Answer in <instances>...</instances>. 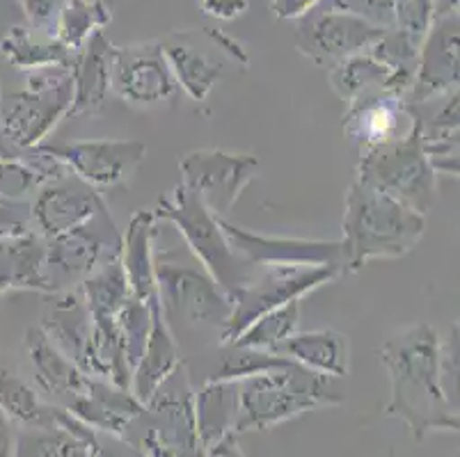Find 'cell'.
Wrapping results in <instances>:
<instances>
[{
  "label": "cell",
  "instance_id": "cell-32",
  "mask_svg": "<svg viewBox=\"0 0 460 457\" xmlns=\"http://www.w3.org/2000/svg\"><path fill=\"white\" fill-rule=\"evenodd\" d=\"M78 293L92 318H115L119 309L133 297L119 259L96 268L78 286Z\"/></svg>",
  "mask_w": 460,
  "mask_h": 457
},
{
  "label": "cell",
  "instance_id": "cell-26",
  "mask_svg": "<svg viewBox=\"0 0 460 457\" xmlns=\"http://www.w3.org/2000/svg\"><path fill=\"white\" fill-rule=\"evenodd\" d=\"M275 355H282L309 371L339 377V380L349 375L350 368L349 341L337 330H312V332L291 334Z\"/></svg>",
  "mask_w": 460,
  "mask_h": 457
},
{
  "label": "cell",
  "instance_id": "cell-44",
  "mask_svg": "<svg viewBox=\"0 0 460 457\" xmlns=\"http://www.w3.org/2000/svg\"><path fill=\"white\" fill-rule=\"evenodd\" d=\"M321 5V0H270V10L278 19H303L309 10Z\"/></svg>",
  "mask_w": 460,
  "mask_h": 457
},
{
  "label": "cell",
  "instance_id": "cell-20",
  "mask_svg": "<svg viewBox=\"0 0 460 457\" xmlns=\"http://www.w3.org/2000/svg\"><path fill=\"white\" fill-rule=\"evenodd\" d=\"M26 352L31 359L35 382L46 400L56 408L69 412L74 402L85 393L90 375L81 371L66 355H62L49 337L41 332V327H28L26 332Z\"/></svg>",
  "mask_w": 460,
  "mask_h": 457
},
{
  "label": "cell",
  "instance_id": "cell-46",
  "mask_svg": "<svg viewBox=\"0 0 460 457\" xmlns=\"http://www.w3.org/2000/svg\"><path fill=\"white\" fill-rule=\"evenodd\" d=\"M16 448V430L14 423L0 409V457H14Z\"/></svg>",
  "mask_w": 460,
  "mask_h": 457
},
{
  "label": "cell",
  "instance_id": "cell-22",
  "mask_svg": "<svg viewBox=\"0 0 460 457\" xmlns=\"http://www.w3.org/2000/svg\"><path fill=\"white\" fill-rule=\"evenodd\" d=\"M149 307H152V327H149L145 350H142L131 375V393L142 405L181 364L179 343L170 330V322H167L161 304H158V297L149 300Z\"/></svg>",
  "mask_w": 460,
  "mask_h": 457
},
{
  "label": "cell",
  "instance_id": "cell-17",
  "mask_svg": "<svg viewBox=\"0 0 460 457\" xmlns=\"http://www.w3.org/2000/svg\"><path fill=\"white\" fill-rule=\"evenodd\" d=\"M420 124L415 108L392 92L359 96L350 101L344 115V136L359 154L410 136Z\"/></svg>",
  "mask_w": 460,
  "mask_h": 457
},
{
  "label": "cell",
  "instance_id": "cell-43",
  "mask_svg": "<svg viewBox=\"0 0 460 457\" xmlns=\"http://www.w3.org/2000/svg\"><path fill=\"white\" fill-rule=\"evenodd\" d=\"M208 16L220 21H234L248 12V0H199Z\"/></svg>",
  "mask_w": 460,
  "mask_h": 457
},
{
  "label": "cell",
  "instance_id": "cell-4",
  "mask_svg": "<svg viewBox=\"0 0 460 457\" xmlns=\"http://www.w3.org/2000/svg\"><path fill=\"white\" fill-rule=\"evenodd\" d=\"M119 437L145 457H202L195 423V389L186 364H179L177 371L154 391Z\"/></svg>",
  "mask_w": 460,
  "mask_h": 457
},
{
  "label": "cell",
  "instance_id": "cell-24",
  "mask_svg": "<svg viewBox=\"0 0 460 457\" xmlns=\"http://www.w3.org/2000/svg\"><path fill=\"white\" fill-rule=\"evenodd\" d=\"M140 409L142 402L133 396L131 389L117 387L108 380L90 375L85 393L74 402L69 414L94 430L122 435L124 427Z\"/></svg>",
  "mask_w": 460,
  "mask_h": 457
},
{
  "label": "cell",
  "instance_id": "cell-7",
  "mask_svg": "<svg viewBox=\"0 0 460 457\" xmlns=\"http://www.w3.org/2000/svg\"><path fill=\"white\" fill-rule=\"evenodd\" d=\"M74 101L71 66L28 71L26 87L0 103V133L16 151L32 149L51 136Z\"/></svg>",
  "mask_w": 460,
  "mask_h": 457
},
{
  "label": "cell",
  "instance_id": "cell-40",
  "mask_svg": "<svg viewBox=\"0 0 460 457\" xmlns=\"http://www.w3.org/2000/svg\"><path fill=\"white\" fill-rule=\"evenodd\" d=\"M28 233H37L32 201L0 195V238H19Z\"/></svg>",
  "mask_w": 460,
  "mask_h": 457
},
{
  "label": "cell",
  "instance_id": "cell-8",
  "mask_svg": "<svg viewBox=\"0 0 460 457\" xmlns=\"http://www.w3.org/2000/svg\"><path fill=\"white\" fill-rule=\"evenodd\" d=\"M355 179L429 215L438 204V174L421 149V126L401 140L359 154Z\"/></svg>",
  "mask_w": 460,
  "mask_h": 457
},
{
  "label": "cell",
  "instance_id": "cell-41",
  "mask_svg": "<svg viewBox=\"0 0 460 457\" xmlns=\"http://www.w3.org/2000/svg\"><path fill=\"white\" fill-rule=\"evenodd\" d=\"M458 350L460 338L458 322H456V325H451L445 341H440V384L447 400H449L456 409H458Z\"/></svg>",
  "mask_w": 460,
  "mask_h": 457
},
{
  "label": "cell",
  "instance_id": "cell-11",
  "mask_svg": "<svg viewBox=\"0 0 460 457\" xmlns=\"http://www.w3.org/2000/svg\"><path fill=\"white\" fill-rule=\"evenodd\" d=\"M344 277L337 266H263L257 268L248 284L232 295V313L227 318L220 346L232 343L261 313L300 302L316 288Z\"/></svg>",
  "mask_w": 460,
  "mask_h": 457
},
{
  "label": "cell",
  "instance_id": "cell-18",
  "mask_svg": "<svg viewBox=\"0 0 460 457\" xmlns=\"http://www.w3.org/2000/svg\"><path fill=\"white\" fill-rule=\"evenodd\" d=\"M458 14L435 19L421 41L415 81L405 94L408 106L420 108L458 90Z\"/></svg>",
  "mask_w": 460,
  "mask_h": 457
},
{
  "label": "cell",
  "instance_id": "cell-13",
  "mask_svg": "<svg viewBox=\"0 0 460 457\" xmlns=\"http://www.w3.org/2000/svg\"><path fill=\"white\" fill-rule=\"evenodd\" d=\"M112 92L137 108H156L177 96L179 85L161 41L115 46Z\"/></svg>",
  "mask_w": 460,
  "mask_h": 457
},
{
  "label": "cell",
  "instance_id": "cell-39",
  "mask_svg": "<svg viewBox=\"0 0 460 457\" xmlns=\"http://www.w3.org/2000/svg\"><path fill=\"white\" fill-rule=\"evenodd\" d=\"M435 21V0H394V28L424 41Z\"/></svg>",
  "mask_w": 460,
  "mask_h": 457
},
{
  "label": "cell",
  "instance_id": "cell-14",
  "mask_svg": "<svg viewBox=\"0 0 460 457\" xmlns=\"http://www.w3.org/2000/svg\"><path fill=\"white\" fill-rule=\"evenodd\" d=\"M380 35L383 28H376L358 16L314 7L300 21L296 44L314 65L334 66L346 57L367 53Z\"/></svg>",
  "mask_w": 460,
  "mask_h": 457
},
{
  "label": "cell",
  "instance_id": "cell-3",
  "mask_svg": "<svg viewBox=\"0 0 460 457\" xmlns=\"http://www.w3.org/2000/svg\"><path fill=\"white\" fill-rule=\"evenodd\" d=\"M339 377L321 375L282 357L270 371L238 380V414L234 433L266 430L316 408L346 402Z\"/></svg>",
  "mask_w": 460,
  "mask_h": 457
},
{
  "label": "cell",
  "instance_id": "cell-21",
  "mask_svg": "<svg viewBox=\"0 0 460 457\" xmlns=\"http://www.w3.org/2000/svg\"><path fill=\"white\" fill-rule=\"evenodd\" d=\"M112 56H115V46L103 32L92 35L90 41L76 53L71 65V75H74L71 119L96 115L106 106L108 94L112 92Z\"/></svg>",
  "mask_w": 460,
  "mask_h": 457
},
{
  "label": "cell",
  "instance_id": "cell-29",
  "mask_svg": "<svg viewBox=\"0 0 460 457\" xmlns=\"http://www.w3.org/2000/svg\"><path fill=\"white\" fill-rule=\"evenodd\" d=\"M0 53L12 66L26 74L44 66H71L76 57L58 41L56 35L35 31L31 25H12L0 40Z\"/></svg>",
  "mask_w": 460,
  "mask_h": 457
},
{
  "label": "cell",
  "instance_id": "cell-12",
  "mask_svg": "<svg viewBox=\"0 0 460 457\" xmlns=\"http://www.w3.org/2000/svg\"><path fill=\"white\" fill-rule=\"evenodd\" d=\"M181 183L204 201L216 217H227L245 188L259 176L254 154L225 149H192L179 158Z\"/></svg>",
  "mask_w": 460,
  "mask_h": 457
},
{
  "label": "cell",
  "instance_id": "cell-30",
  "mask_svg": "<svg viewBox=\"0 0 460 457\" xmlns=\"http://www.w3.org/2000/svg\"><path fill=\"white\" fill-rule=\"evenodd\" d=\"M238 414V382L234 380H208L195 391V423L202 451L234 433Z\"/></svg>",
  "mask_w": 460,
  "mask_h": 457
},
{
  "label": "cell",
  "instance_id": "cell-31",
  "mask_svg": "<svg viewBox=\"0 0 460 457\" xmlns=\"http://www.w3.org/2000/svg\"><path fill=\"white\" fill-rule=\"evenodd\" d=\"M0 409L12 423L21 427H58L60 408L41 398L32 384L10 368L0 366Z\"/></svg>",
  "mask_w": 460,
  "mask_h": 457
},
{
  "label": "cell",
  "instance_id": "cell-23",
  "mask_svg": "<svg viewBox=\"0 0 460 457\" xmlns=\"http://www.w3.org/2000/svg\"><path fill=\"white\" fill-rule=\"evenodd\" d=\"M158 220L154 208H140L128 220L127 232L122 233L119 263L127 275L128 288L137 300L156 297V277H154V242H156Z\"/></svg>",
  "mask_w": 460,
  "mask_h": 457
},
{
  "label": "cell",
  "instance_id": "cell-37",
  "mask_svg": "<svg viewBox=\"0 0 460 457\" xmlns=\"http://www.w3.org/2000/svg\"><path fill=\"white\" fill-rule=\"evenodd\" d=\"M40 186V176L19 154L0 156V195L12 199H31Z\"/></svg>",
  "mask_w": 460,
  "mask_h": 457
},
{
  "label": "cell",
  "instance_id": "cell-45",
  "mask_svg": "<svg viewBox=\"0 0 460 457\" xmlns=\"http://www.w3.org/2000/svg\"><path fill=\"white\" fill-rule=\"evenodd\" d=\"M202 457H245L238 446V435L227 433L202 451Z\"/></svg>",
  "mask_w": 460,
  "mask_h": 457
},
{
  "label": "cell",
  "instance_id": "cell-49",
  "mask_svg": "<svg viewBox=\"0 0 460 457\" xmlns=\"http://www.w3.org/2000/svg\"><path fill=\"white\" fill-rule=\"evenodd\" d=\"M142 457H145V455H142Z\"/></svg>",
  "mask_w": 460,
  "mask_h": 457
},
{
  "label": "cell",
  "instance_id": "cell-36",
  "mask_svg": "<svg viewBox=\"0 0 460 457\" xmlns=\"http://www.w3.org/2000/svg\"><path fill=\"white\" fill-rule=\"evenodd\" d=\"M117 327H119V334H122L124 341V352H127V359L131 364V371L136 368L137 359H140L142 350H145V343L149 337V327H152V307H149V300H131L119 309L117 313ZM133 375V373H131Z\"/></svg>",
  "mask_w": 460,
  "mask_h": 457
},
{
  "label": "cell",
  "instance_id": "cell-15",
  "mask_svg": "<svg viewBox=\"0 0 460 457\" xmlns=\"http://www.w3.org/2000/svg\"><path fill=\"white\" fill-rule=\"evenodd\" d=\"M41 145L53 156L60 158L69 171L96 190L128 181L147 158V146L140 140H122V137L56 142V145L41 142Z\"/></svg>",
  "mask_w": 460,
  "mask_h": 457
},
{
  "label": "cell",
  "instance_id": "cell-9",
  "mask_svg": "<svg viewBox=\"0 0 460 457\" xmlns=\"http://www.w3.org/2000/svg\"><path fill=\"white\" fill-rule=\"evenodd\" d=\"M161 46L179 90L198 103L208 99L229 69L245 71L250 65L243 44L217 28H179Z\"/></svg>",
  "mask_w": 460,
  "mask_h": 457
},
{
  "label": "cell",
  "instance_id": "cell-48",
  "mask_svg": "<svg viewBox=\"0 0 460 457\" xmlns=\"http://www.w3.org/2000/svg\"><path fill=\"white\" fill-rule=\"evenodd\" d=\"M12 154H16V149H12L5 137H3V133H0V156H12Z\"/></svg>",
  "mask_w": 460,
  "mask_h": 457
},
{
  "label": "cell",
  "instance_id": "cell-6",
  "mask_svg": "<svg viewBox=\"0 0 460 457\" xmlns=\"http://www.w3.org/2000/svg\"><path fill=\"white\" fill-rule=\"evenodd\" d=\"M154 277L158 304L167 321L181 318L188 325L213 327L223 334L232 300L190 251L156 250L154 242Z\"/></svg>",
  "mask_w": 460,
  "mask_h": 457
},
{
  "label": "cell",
  "instance_id": "cell-1",
  "mask_svg": "<svg viewBox=\"0 0 460 457\" xmlns=\"http://www.w3.org/2000/svg\"><path fill=\"white\" fill-rule=\"evenodd\" d=\"M378 355L390 373V417L401 418L415 439L435 430L458 433V409L447 400L440 384V337L433 325L403 327L378 347Z\"/></svg>",
  "mask_w": 460,
  "mask_h": 457
},
{
  "label": "cell",
  "instance_id": "cell-47",
  "mask_svg": "<svg viewBox=\"0 0 460 457\" xmlns=\"http://www.w3.org/2000/svg\"><path fill=\"white\" fill-rule=\"evenodd\" d=\"M447 14H458V0H435V19Z\"/></svg>",
  "mask_w": 460,
  "mask_h": 457
},
{
  "label": "cell",
  "instance_id": "cell-42",
  "mask_svg": "<svg viewBox=\"0 0 460 457\" xmlns=\"http://www.w3.org/2000/svg\"><path fill=\"white\" fill-rule=\"evenodd\" d=\"M26 16L28 25L35 28V31L51 32L56 31V21L60 16L62 7H65L66 0H16Z\"/></svg>",
  "mask_w": 460,
  "mask_h": 457
},
{
  "label": "cell",
  "instance_id": "cell-33",
  "mask_svg": "<svg viewBox=\"0 0 460 457\" xmlns=\"http://www.w3.org/2000/svg\"><path fill=\"white\" fill-rule=\"evenodd\" d=\"M111 21V7L103 0H66L56 21L53 35L66 50L76 56L78 50L90 41V37L103 32Z\"/></svg>",
  "mask_w": 460,
  "mask_h": 457
},
{
  "label": "cell",
  "instance_id": "cell-35",
  "mask_svg": "<svg viewBox=\"0 0 460 457\" xmlns=\"http://www.w3.org/2000/svg\"><path fill=\"white\" fill-rule=\"evenodd\" d=\"M14 457H92L90 448L65 427H21Z\"/></svg>",
  "mask_w": 460,
  "mask_h": 457
},
{
  "label": "cell",
  "instance_id": "cell-2",
  "mask_svg": "<svg viewBox=\"0 0 460 457\" xmlns=\"http://www.w3.org/2000/svg\"><path fill=\"white\" fill-rule=\"evenodd\" d=\"M424 233L426 215L353 179L344 199L339 238L344 275L362 270L374 259L408 257Z\"/></svg>",
  "mask_w": 460,
  "mask_h": 457
},
{
  "label": "cell",
  "instance_id": "cell-5",
  "mask_svg": "<svg viewBox=\"0 0 460 457\" xmlns=\"http://www.w3.org/2000/svg\"><path fill=\"white\" fill-rule=\"evenodd\" d=\"M158 222L172 224L179 236L186 242V250L204 266V270L213 277V282L223 288L232 300L238 288L252 279L257 268L236 257V251L229 247L227 238L220 226V217L213 215L204 201L195 192L179 183L172 192L158 199L154 208Z\"/></svg>",
  "mask_w": 460,
  "mask_h": 457
},
{
  "label": "cell",
  "instance_id": "cell-25",
  "mask_svg": "<svg viewBox=\"0 0 460 457\" xmlns=\"http://www.w3.org/2000/svg\"><path fill=\"white\" fill-rule=\"evenodd\" d=\"M438 101H440L438 108L424 103V106L433 108L430 112L415 110L421 126V149H424L435 174L458 176V90L440 96Z\"/></svg>",
  "mask_w": 460,
  "mask_h": 457
},
{
  "label": "cell",
  "instance_id": "cell-10",
  "mask_svg": "<svg viewBox=\"0 0 460 457\" xmlns=\"http://www.w3.org/2000/svg\"><path fill=\"white\" fill-rule=\"evenodd\" d=\"M122 250V233L108 208L96 213L87 224L46 238L44 282L46 295L56 297L76 291L99 266L117 261Z\"/></svg>",
  "mask_w": 460,
  "mask_h": 457
},
{
  "label": "cell",
  "instance_id": "cell-34",
  "mask_svg": "<svg viewBox=\"0 0 460 457\" xmlns=\"http://www.w3.org/2000/svg\"><path fill=\"white\" fill-rule=\"evenodd\" d=\"M300 322V302H288L284 307L270 309L254 318L243 332L238 334L227 346L252 347V350L278 352V347L287 341L291 334L298 332Z\"/></svg>",
  "mask_w": 460,
  "mask_h": 457
},
{
  "label": "cell",
  "instance_id": "cell-16",
  "mask_svg": "<svg viewBox=\"0 0 460 457\" xmlns=\"http://www.w3.org/2000/svg\"><path fill=\"white\" fill-rule=\"evenodd\" d=\"M220 226L229 247L236 257L254 268L263 266H337L344 272L341 242L339 241H309V238L266 236L248 232L245 226L234 224L227 217H220Z\"/></svg>",
  "mask_w": 460,
  "mask_h": 457
},
{
  "label": "cell",
  "instance_id": "cell-27",
  "mask_svg": "<svg viewBox=\"0 0 460 457\" xmlns=\"http://www.w3.org/2000/svg\"><path fill=\"white\" fill-rule=\"evenodd\" d=\"M44 261L46 238L40 233L0 238V297L14 291L46 295Z\"/></svg>",
  "mask_w": 460,
  "mask_h": 457
},
{
  "label": "cell",
  "instance_id": "cell-38",
  "mask_svg": "<svg viewBox=\"0 0 460 457\" xmlns=\"http://www.w3.org/2000/svg\"><path fill=\"white\" fill-rule=\"evenodd\" d=\"M316 7L358 16L383 31L394 28V0H321Z\"/></svg>",
  "mask_w": 460,
  "mask_h": 457
},
{
  "label": "cell",
  "instance_id": "cell-28",
  "mask_svg": "<svg viewBox=\"0 0 460 457\" xmlns=\"http://www.w3.org/2000/svg\"><path fill=\"white\" fill-rule=\"evenodd\" d=\"M330 85H332L334 94L346 103L359 99V96L376 94V92H392V94L405 99V94L410 92L408 83L401 81L394 71L387 69L369 53H358V56L346 57L330 66Z\"/></svg>",
  "mask_w": 460,
  "mask_h": 457
},
{
  "label": "cell",
  "instance_id": "cell-19",
  "mask_svg": "<svg viewBox=\"0 0 460 457\" xmlns=\"http://www.w3.org/2000/svg\"><path fill=\"white\" fill-rule=\"evenodd\" d=\"M31 201L35 232L44 238L78 229L106 208L102 192L78 179L74 171L40 186Z\"/></svg>",
  "mask_w": 460,
  "mask_h": 457
}]
</instances>
